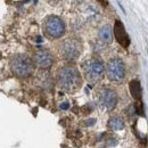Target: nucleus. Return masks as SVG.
I'll list each match as a JSON object with an SVG mask.
<instances>
[{"label": "nucleus", "mask_w": 148, "mask_h": 148, "mask_svg": "<svg viewBox=\"0 0 148 148\" xmlns=\"http://www.w3.org/2000/svg\"><path fill=\"white\" fill-rule=\"evenodd\" d=\"M57 83L62 90L66 92H74L82 84L81 73L73 65L62 66L57 72Z\"/></svg>", "instance_id": "nucleus-1"}, {"label": "nucleus", "mask_w": 148, "mask_h": 148, "mask_svg": "<svg viewBox=\"0 0 148 148\" xmlns=\"http://www.w3.org/2000/svg\"><path fill=\"white\" fill-rule=\"evenodd\" d=\"M105 71L108 80L114 83H121L125 77V65L119 57H114L108 60Z\"/></svg>", "instance_id": "nucleus-6"}, {"label": "nucleus", "mask_w": 148, "mask_h": 148, "mask_svg": "<svg viewBox=\"0 0 148 148\" xmlns=\"http://www.w3.org/2000/svg\"><path fill=\"white\" fill-rule=\"evenodd\" d=\"M69 106H70V105H69L67 103H64V104H62V105H60V108H63V110H67V108H69Z\"/></svg>", "instance_id": "nucleus-13"}, {"label": "nucleus", "mask_w": 148, "mask_h": 148, "mask_svg": "<svg viewBox=\"0 0 148 148\" xmlns=\"http://www.w3.org/2000/svg\"><path fill=\"white\" fill-rule=\"evenodd\" d=\"M108 128L114 131H120L125 128V122L121 116H112L108 120Z\"/></svg>", "instance_id": "nucleus-11"}, {"label": "nucleus", "mask_w": 148, "mask_h": 148, "mask_svg": "<svg viewBox=\"0 0 148 148\" xmlns=\"http://www.w3.org/2000/svg\"><path fill=\"white\" fill-rule=\"evenodd\" d=\"M58 51L60 57L66 62H75L82 53V43L76 38H67L59 43Z\"/></svg>", "instance_id": "nucleus-3"}, {"label": "nucleus", "mask_w": 148, "mask_h": 148, "mask_svg": "<svg viewBox=\"0 0 148 148\" xmlns=\"http://www.w3.org/2000/svg\"><path fill=\"white\" fill-rule=\"evenodd\" d=\"M10 70L15 76L19 79H26L33 74L34 64L29 56L17 54L10 60Z\"/></svg>", "instance_id": "nucleus-2"}, {"label": "nucleus", "mask_w": 148, "mask_h": 148, "mask_svg": "<svg viewBox=\"0 0 148 148\" xmlns=\"http://www.w3.org/2000/svg\"><path fill=\"white\" fill-rule=\"evenodd\" d=\"M82 70H83V74L86 79L91 83H96L100 81L105 74V66L103 62L97 58L87 59L82 64Z\"/></svg>", "instance_id": "nucleus-5"}, {"label": "nucleus", "mask_w": 148, "mask_h": 148, "mask_svg": "<svg viewBox=\"0 0 148 148\" xmlns=\"http://www.w3.org/2000/svg\"><path fill=\"white\" fill-rule=\"evenodd\" d=\"M42 27L45 36L50 40L60 39L65 34V23L63 22V19L55 15L47 16L43 21Z\"/></svg>", "instance_id": "nucleus-4"}, {"label": "nucleus", "mask_w": 148, "mask_h": 148, "mask_svg": "<svg viewBox=\"0 0 148 148\" xmlns=\"http://www.w3.org/2000/svg\"><path fill=\"white\" fill-rule=\"evenodd\" d=\"M114 37L116 39V41L123 47V48H128L130 46V38L124 29V25L121 21H116L114 24V30H113Z\"/></svg>", "instance_id": "nucleus-9"}, {"label": "nucleus", "mask_w": 148, "mask_h": 148, "mask_svg": "<svg viewBox=\"0 0 148 148\" xmlns=\"http://www.w3.org/2000/svg\"><path fill=\"white\" fill-rule=\"evenodd\" d=\"M129 88H130V92L132 95V97L134 99H138L140 100L141 98V95H143V90H141V86H140V82L138 80H132L129 83Z\"/></svg>", "instance_id": "nucleus-12"}, {"label": "nucleus", "mask_w": 148, "mask_h": 148, "mask_svg": "<svg viewBox=\"0 0 148 148\" xmlns=\"http://www.w3.org/2000/svg\"><path fill=\"white\" fill-rule=\"evenodd\" d=\"M98 38L104 43H111L113 41V31H112V27L108 24L100 27V30L98 32Z\"/></svg>", "instance_id": "nucleus-10"}, {"label": "nucleus", "mask_w": 148, "mask_h": 148, "mask_svg": "<svg viewBox=\"0 0 148 148\" xmlns=\"http://www.w3.org/2000/svg\"><path fill=\"white\" fill-rule=\"evenodd\" d=\"M32 62L39 69L48 70V69H50L53 66L55 59H54L53 54L49 50H47V49H39V50H37L34 53Z\"/></svg>", "instance_id": "nucleus-8"}, {"label": "nucleus", "mask_w": 148, "mask_h": 148, "mask_svg": "<svg viewBox=\"0 0 148 148\" xmlns=\"http://www.w3.org/2000/svg\"><path fill=\"white\" fill-rule=\"evenodd\" d=\"M97 99L99 106L107 112L113 111L117 105V95L108 87H103L101 89H99L97 93Z\"/></svg>", "instance_id": "nucleus-7"}]
</instances>
